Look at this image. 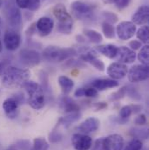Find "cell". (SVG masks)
<instances>
[{"mask_svg":"<svg viewBox=\"0 0 149 150\" xmlns=\"http://www.w3.org/2000/svg\"><path fill=\"white\" fill-rule=\"evenodd\" d=\"M30 77L29 70L9 66L2 75V84L7 89H18L23 87Z\"/></svg>","mask_w":149,"mask_h":150,"instance_id":"6da1fadb","label":"cell"},{"mask_svg":"<svg viewBox=\"0 0 149 150\" xmlns=\"http://www.w3.org/2000/svg\"><path fill=\"white\" fill-rule=\"evenodd\" d=\"M28 94L29 105L35 110L42 109L45 105L44 90L37 82L28 80L23 86Z\"/></svg>","mask_w":149,"mask_h":150,"instance_id":"7a4b0ae2","label":"cell"},{"mask_svg":"<svg viewBox=\"0 0 149 150\" xmlns=\"http://www.w3.org/2000/svg\"><path fill=\"white\" fill-rule=\"evenodd\" d=\"M52 12L58 20V31L62 34H70L73 31V21L66 7L63 4H58L53 7Z\"/></svg>","mask_w":149,"mask_h":150,"instance_id":"3957f363","label":"cell"},{"mask_svg":"<svg viewBox=\"0 0 149 150\" xmlns=\"http://www.w3.org/2000/svg\"><path fill=\"white\" fill-rule=\"evenodd\" d=\"M77 53L74 48H60L54 45L47 46L43 52V57L49 62L65 61Z\"/></svg>","mask_w":149,"mask_h":150,"instance_id":"277c9868","label":"cell"},{"mask_svg":"<svg viewBox=\"0 0 149 150\" xmlns=\"http://www.w3.org/2000/svg\"><path fill=\"white\" fill-rule=\"evenodd\" d=\"M75 17L81 20L92 19L94 17V7L81 1H74L71 4Z\"/></svg>","mask_w":149,"mask_h":150,"instance_id":"5b68a950","label":"cell"},{"mask_svg":"<svg viewBox=\"0 0 149 150\" xmlns=\"http://www.w3.org/2000/svg\"><path fill=\"white\" fill-rule=\"evenodd\" d=\"M148 66L145 65H136L129 69L127 72L128 80L132 83H138L145 81L148 79Z\"/></svg>","mask_w":149,"mask_h":150,"instance_id":"8992f818","label":"cell"},{"mask_svg":"<svg viewBox=\"0 0 149 150\" xmlns=\"http://www.w3.org/2000/svg\"><path fill=\"white\" fill-rule=\"evenodd\" d=\"M124 147V138L118 134H110L101 139V150H122Z\"/></svg>","mask_w":149,"mask_h":150,"instance_id":"52a82bcc","label":"cell"},{"mask_svg":"<svg viewBox=\"0 0 149 150\" xmlns=\"http://www.w3.org/2000/svg\"><path fill=\"white\" fill-rule=\"evenodd\" d=\"M136 25L132 21H122L116 27V33L120 40H128L136 33Z\"/></svg>","mask_w":149,"mask_h":150,"instance_id":"ba28073f","label":"cell"},{"mask_svg":"<svg viewBox=\"0 0 149 150\" xmlns=\"http://www.w3.org/2000/svg\"><path fill=\"white\" fill-rule=\"evenodd\" d=\"M5 16L8 24L13 29H18L22 25V15L19 9L15 4L7 5L5 10Z\"/></svg>","mask_w":149,"mask_h":150,"instance_id":"9c48e42d","label":"cell"},{"mask_svg":"<svg viewBox=\"0 0 149 150\" xmlns=\"http://www.w3.org/2000/svg\"><path fill=\"white\" fill-rule=\"evenodd\" d=\"M20 61L26 67H35L41 61V56L39 52L32 49H24L19 53Z\"/></svg>","mask_w":149,"mask_h":150,"instance_id":"30bf717a","label":"cell"},{"mask_svg":"<svg viewBox=\"0 0 149 150\" xmlns=\"http://www.w3.org/2000/svg\"><path fill=\"white\" fill-rule=\"evenodd\" d=\"M4 44L7 50L15 51L21 45V36L13 29L8 30L4 35Z\"/></svg>","mask_w":149,"mask_h":150,"instance_id":"8fae6325","label":"cell"},{"mask_svg":"<svg viewBox=\"0 0 149 150\" xmlns=\"http://www.w3.org/2000/svg\"><path fill=\"white\" fill-rule=\"evenodd\" d=\"M80 58L83 61L90 63L92 66H93L97 70L103 72L105 70V65L104 63L97 58V53L94 50L85 48L84 52L81 53Z\"/></svg>","mask_w":149,"mask_h":150,"instance_id":"7c38bea8","label":"cell"},{"mask_svg":"<svg viewBox=\"0 0 149 150\" xmlns=\"http://www.w3.org/2000/svg\"><path fill=\"white\" fill-rule=\"evenodd\" d=\"M72 143L75 150H90L93 146V140L88 134L78 133L73 135Z\"/></svg>","mask_w":149,"mask_h":150,"instance_id":"4fadbf2b","label":"cell"},{"mask_svg":"<svg viewBox=\"0 0 149 150\" xmlns=\"http://www.w3.org/2000/svg\"><path fill=\"white\" fill-rule=\"evenodd\" d=\"M128 69L126 64L120 62H113L107 67V73L112 79H121L127 74Z\"/></svg>","mask_w":149,"mask_h":150,"instance_id":"5bb4252c","label":"cell"},{"mask_svg":"<svg viewBox=\"0 0 149 150\" xmlns=\"http://www.w3.org/2000/svg\"><path fill=\"white\" fill-rule=\"evenodd\" d=\"M19 100L18 98H7L3 102V109L9 119H15L18 114Z\"/></svg>","mask_w":149,"mask_h":150,"instance_id":"9a60e30c","label":"cell"},{"mask_svg":"<svg viewBox=\"0 0 149 150\" xmlns=\"http://www.w3.org/2000/svg\"><path fill=\"white\" fill-rule=\"evenodd\" d=\"M100 120L95 118V117H89L86 120H85L82 123H80V125L78 127V130L80 134H90V133H93L96 132L99 127H100Z\"/></svg>","mask_w":149,"mask_h":150,"instance_id":"2e32d148","label":"cell"},{"mask_svg":"<svg viewBox=\"0 0 149 150\" xmlns=\"http://www.w3.org/2000/svg\"><path fill=\"white\" fill-rule=\"evenodd\" d=\"M149 8L148 5L140 6L132 16V22L136 25H145L148 23Z\"/></svg>","mask_w":149,"mask_h":150,"instance_id":"e0dca14e","label":"cell"},{"mask_svg":"<svg viewBox=\"0 0 149 150\" xmlns=\"http://www.w3.org/2000/svg\"><path fill=\"white\" fill-rule=\"evenodd\" d=\"M116 59L119 62L122 64H131L133 63L136 59V53L132 49L121 46L118 49V53L116 56Z\"/></svg>","mask_w":149,"mask_h":150,"instance_id":"ac0fdd59","label":"cell"},{"mask_svg":"<svg viewBox=\"0 0 149 150\" xmlns=\"http://www.w3.org/2000/svg\"><path fill=\"white\" fill-rule=\"evenodd\" d=\"M35 27L41 36H48L53 30L54 22L51 18L42 17L37 21Z\"/></svg>","mask_w":149,"mask_h":150,"instance_id":"d6986e66","label":"cell"},{"mask_svg":"<svg viewBox=\"0 0 149 150\" xmlns=\"http://www.w3.org/2000/svg\"><path fill=\"white\" fill-rule=\"evenodd\" d=\"M119 86V82L112 79H98L92 82V86L98 91L114 88Z\"/></svg>","mask_w":149,"mask_h":150,"instance_id":"ffe728a7","label":"cell"},{"mask_svg":"<svg viewBox=\"0 0 149 150\" xmlns=\"http://www.w3.org/2000/svg\"><path fill=\"white\" fill-rule=\"evenodd\" d=\"M96 49L98 52H100L104 56H106L109 59H114L117 56L119 47L114 45H112V44H107V45H99V46H97Z\"/></svg>","mask_w":149,"mask_h":150,"instance_id":"44dd1931","label":"cell"},{"mask_svg":"<svg viewBox=\"0 0 149 150\" xmlns=\"http://www.w3.org/2000/svg\"><path fill=\"white\" fill-rule=\"evenodd\" d=\"M58 81H59V84L62 89V92L65 94H69L72 92V90L73 89L74 82L72 79H70L65 75H62V76L59 77Z\"/></svg>","mask_w":149,"mask_h":150,"instance_id":"7402d4cb","label":"cell"},{"mask_svg":"<svg viewBox=\"0 0 149 150\" xmlns=\"http://www.w3.org/2000/svg\"><path fill=\"white\" fill-rule=\"evenodd\" d=\"M16 4L19 8L31 11H37L40 7V0H16Z\"/></svg>","mask_w":149,"mask_h":150,"instance_id":"603a6c76","label":"cell"},{"mask_svg":"<svg viewBox=\"0 0 149 150\" xmlns=\"http://www.w3.org/2000/svg\"><path fill=\"white\" fill-rule=\"evenodd\" d=\"M79 118H80V113L78 112H70L67 116L61 118L59 121V124H62L65 127H67L73 122L77 121Z\"/></svg>","mask_w":149,"mask_h":150,"instance_id":"cb8c5ba5","label":"cell"},{"mask_svg":"<svg viewBox=\"0 0 149 150\" xmlns=\"http://www.w3.org/2000/svg\"><path fill=\"white\" fill-rule=\"evenodd\" d=\"M84 34L92 43H94V44H99L103 40L102 35L95 30L85 29V30H84Z\"/></svg>","mask_w":149,"mask_h":150,"instance_id":"d4e9b609","label":"cell"},{"mask_svg":"<svg viewBox=\"0 0 149 150\" xmlns=\"http://www.w3.org/2000/svg\"><path fill=\"white\" fill-rule=\"evenodd\" d=\"M62 106H63V109L64 111L68 113L70 112H78L79 111V108L78 106L73 102L71 99L69 98H65L62 101Z\"/></svg>","mask_w":149,"mask_h":150,"instance_id":"484cf974","label":"cell"},{"mask_svg":"<svg viewBox=\"0 0 149 150\" xmlns=\"http://www.w3.org/2000/svg\"><path fill=\"white\" fill-rule=\"evenodd\" d=\"M137 38L140 39L139 41H141V43L143 44H146L148 45L149 41V30L148 26L147 25H142L138 31H137Z\"/></svg>","mask_w":149,"mask_h":150,"instance_id":"4316f807","label":"cell"},{"mask_svg":"<svg viewBox=\"0 0 149 150\" xmlns=\"http://www.w3.org/2000/svg\"><path fill=\"white\" fill-rule=\"evenodd\" d=\"M149 54V46L148 45H144L141 47L140 52L138 53V59L141 61V63L142 65H145V66H148L149 63V59L148 55Z\"/></svg>","mask_w":149,"mask_h":150,"instance_id":"83f0119b","label":"cell"},{"mask_svg":"<svg viewBox=\"0 0 149 150\" xmlns=\"http://www.w3.org/2000/svg\"><path fill=\"white\" fill-rule=\"evenodd\" d=\"M102 32L105 37L107 38H113L115 36V29L112 24L104 21L102 23Z\"/></svg>","mask_w":149,"mask_h":150,"instance_id":"f1b7e54d","label":"cell"},{"mask_svg":"<svg viewBox=\"0 0 149 150\" xmlns=\"http://www.w3.org/2000/svg\"><path fill=\"white\" fill-rule=\"evenodd\" d=\"M49 144L44 138H35L33 140L32 150H48Z\"/></svg>","mask_w":149,"mask_h":150,"instance_id":"f546056e","label":"cell"},{"mask_svg":"<svg viewBox=\"0 0 149 150\" xmlns=\"http://www.w3.org/2000/svg\"><path fill=\"white\" fill-rule=\"evenodd\" d=\"M143 143L140 139H133L132 140L124 150H142Z\"/></svg>","mask_w":149,"mask_h":150,"instance_id":"4dcf8cb0","label":"cell"},{"mask_svg":"<svg viewBox=\"0 0 149 150\" xmlns=\"http://www.w3.org/2000/svg\"><path fill=\"white\" fill-rule=\"evenodd\" d=\"M132 113H133V110H132L131 106H124L120 109L119 117H120V119L126 120V119H128L131 116Z\"/></svg>","mask_w":149,"mask_h":150,"instance_id":"1f68e13d","label":"cell"},{"mask_svg":"<svg viewBox=\"0 0 149 150\" xmlns=\"http://www.w3.org/2000/svg\"><path fill=\"white\" fill-rule=\"evenodd\" d=\"M103 17L105 18V21L110 24H114L118 21V17L114 13L110 12V11H106L103 13Z\"/></svg>","mask_w":149,"mask_h":150,"instance_id":"d6a6232c","label":"cell"},{"mask_svg":"<svg viewBox=\"0 0 149 150\" xmlns=\"http://www.w3.org/2000/svg\"><path fill=\"white\" fill-rule=\"evenodd\" d=\"M99 94V91L93 87L84 88V96L87 98H95Z\"/></svg>","mask_w":149,"mask_h":150,"instance_id":"836d02e7","label":"cell"},{"mask_svg":"<svg viewBox=\"0 0 149 150\" xmlns=\"http://www.w3.org/2000/svg\"><path fill=\"white\" fill-rule=\"evenodd\" d=\"M126 93H127V87H126V86H124V87H122L121 89H119L118 92H116V93H114L112 94L111 100H119L120 98L124 97L125 94H126Z\"/></svg>","mask_w":149,"mask_h":150,"instance_id":"e575fe53","label":"cell"},{"mask_svg":"<svg viewBox=\"0 0 149 150\" xmlns=\"http://www.w3.org/2000/svg\"><path fill=\"white\" fill-rule=\"evenodd\" d=\"M130 2H131V0H114L113 4L116 5V7L118 9L123 10L129 5Z\"/></svg>","mask_w":149,"mask_h":150,"instance_id":"d590c367","label":"cell"},{"mask_svg":"<svg viewBox=\"0 0 149 150\" xmlns=\"http://www.w3.org/2000/svg\"><path fill=\"white\" fill-rule=\"evenodd\" d=\"M147 121H148V120H147V117H146V115L143 114V113L138 115V116L135 118V120H134V123H135L136 125H138V126H144V125L147 124Z\"/></svg>","mask_w":149,"mask_h":150,"instance_id":"8d00e7d4","label":"cell"},{"mask_svg":"<svg viewBox=\"0 0 149 150\" xmlns=\"http://www.w3.org/2000/svg\"><path fill=\"white\" fill-rule=\"evenodd\" d=\"M129 47L130 49H132L133 51H136L140 48H141V45H142V43L139 40H132L129 42Z\"/></svg>","mask_w":149,"mask_h":150,"instance_id":"74e56055","label":"cell"},{"mask_svg":"<svg viewBox=\"0 0 149 150\" xmlns=\"http://www.w3.org/2000/svg\"><path fill=\"white\" fill-rule=\"evenodd\" d=\"M9 67L8 63H6L5 61H1L0 60V76H2L3 74L4 73V71L6 70V68Z\"/></svg>","mask_w":149,"mask_h":150,"instance_id":"f35d334b","label":"cell"},{"mask_svg":"<svg viewBox=\"0 0 149 150\" xmlns=\"http://www.w3.org/2000/svg\"><path fill=\"white\" fill-rule=\"evenodd\" d=\"M76 97H83L84 96V88H78L74 93Z\"/></svg>","mask_w":149,"mask_h":150,"instance_id":"ab89813d","label":"cell"},{"mask_svg":"<svg viewBox=\"0 0 149 150\" xmlns=\"http://www.w3.org/2000/svg\"><path fill=\"white\" fill-rule=\"evenodd\" d=\"M1 29L2 27H0V52L2 51L3 49V45H2V39H1Z\"/></svg>","mask_w":149,"mask_h":150,"instance_id":"60d3db41","label":"cell"},{"mask_svg":"<svg viewBox=\"0 0 149 150\" xmlns=\"http://www.w3.org/2000/svg\"><path fill=\"white\" fill-rule=\"evenodd\" d=\"M105 4H113L114 0H102Z\"/></svg>","mask_w":149,"mask_h":150,"instance_id":"b9f144b4","label":"cell"},{"mask_svg":"<svg viewBox=\"0 0 149 150\" xmlns=\"http://www.w3.org/2000/svg\"><path fill=\"white\" fill-rule=\"evenodd\" d=\"M2 5V0H0V6Z\"/></svg>","mask_w":149,"mask_h":150,"instance_id":"7bdbcfd3","label":"cell"}]
</instances>
